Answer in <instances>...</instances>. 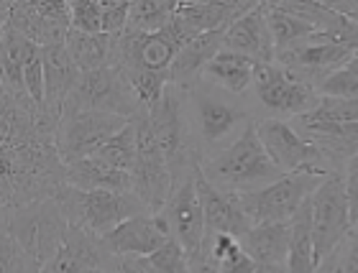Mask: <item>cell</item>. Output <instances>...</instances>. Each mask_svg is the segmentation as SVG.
Segmentation results:
<instances>
[{
  "instance_id": "cell-1",
  "label": "cell",
  "mask_w": 358,
  "mask_h": 273,
  "mask_svg": "<svg viewBox=\"0 0 358 273\" xmlns=\"http://www.w3.org/2000/svg\"><path fill=\"white\" fill-rule=\"evenodd\" d=\"M0 202L3 209L52 200L67 186L59 123L29 95L0 89Z\"/></svg>"
},
{
  "instance_id": "cell-2",
  "label": "cell",
  "mask_w": 358,
  "mask_h": 273,
  "mask_svg": "<svg viewBox=\"0 0 358 273\" xmlns=\"http://www.w3.org/2000/svg\"><path fill=\"white\" fill-rule=\"evenodd\" d=\"M200 169L217 189L233 194L254 192V189H262L284 177L282 169L271 161V156L266 154V148L259 138L256 120H251L241 131L231 146L202 156Z\"/></svg>"
},
{
  "instance_id": "cell-3",
  "label": "cell",
  "mask_w": 358,
  "mask_h": 273,
  "mask_svg": "<svg viewBox=\"0 0 358 273\" xmlns=\"http://www.w3.org/2000/svg\"><path fill=\"white\" fill-rule=\"evenodd\" d=\"M187 105H189L187 89L177 87V84H166L164 95L146 110L149 131L159 143V148L164 151L166 163L172 169L174 186L182 184L185 179L194 177L197 166L202 163V151L194 143Z\"/></svg>"
},
{
  "instance_id": "cell-4",
  "label": "cell",
  "mask_w": 358,
  "mask_h": 273,
  "mask_svg": "<svg viewBox=\"0 0 358 273\" xmlns=\"http://www.w3.org/2000/svg\"><path fill=\"white\" fill-rule=\"evenodd\" d=\"M0 233H8L38 266L46 268L64 245L69 220L57 197H52V200H41L26 207L3 209Z\"/></svg>"
},
{
  "instance_id": "cell-5",
  "label": "cell",
  "mask_w": 358,
  "mask_h": 273,
  "mask_svg": "<svg viewBox=\"0 0 358 273\" xmlns=\"http://www.w3.org/2000/svg\"><path fill=\"white\" fill-rule=\"evenodd\" d=\"M57 202L67 214L69 225L83 228L100 237L113 233L131 217L149 212L146 205L134 192H108V189L83 192V189H75L69 184L62 186V192L57 194Z\"/></svg>"
},
{
  "instance_id": "cell-6",
  "label": "cell",
  "mask_w": 358,
  "mask_h": 273,
  "mask_svg": "<svg viewBox=\"0 0 358 273\" xmlns=\"http://www.w3.org/2000/svg\"><path fill=\"white\" fill-rule=\"evenodd\" d=\"M328 174L317 171H302V174H284L279 182L254 189V192L238 194L241 207L246 209L254 225H268V222H292L297 217L310 197L317 192L322 179Z\"/></svg>"
},
{
  "instance_id": "cell-7",
  "label": "cell",
  "mask_w": 358,
  "mask_h": 273,
  "mask_svg": "<svg viewBox=\"0 0 358 273\" xmlns=\"http://www.w3.org/2000/svg\"><path fill=\"white\" fill-rule=\"evenodd\" d=\"M6 23L41 49L64 44L72 31V8L64 0H8L0 3Z\"/></svg>"
},
{
  "instance_id": "cell-8",
  "label": "cell",
  "mask_w": 358,
  "mask_h": 273,
  "mask_svg": "<svg viewBox=\"0 0 358 273\" xmlns=\"http://www.w3.org/2000/svg\"><path fill=\"white\" fill-rule=\"evenodd\" d=\"M80 110H97L110 112V115H123V118H136L143 110V105L136 97L126 74L118 67H103L83 74L77 89L67 100L64 115Z\"/></svg>"
},
{
  "instance_id": "cell-9",
  "label": "cell",
  "mask_w": 358,
  "mask_h": 273,
  "mask_svg": "<svg viewBox=\"0 0 358 273\" xmlns=\"http://www.w3.org/2000/svg\"><path fill=\"white\" fill-rule=\"evenodd\" d=\"M254 92L268 118H302L320 105V92L310 82L299 80L282 64H259L254 72Z\"/></svg>"
},
{
  "instance_id": "cell-10",
  "label": "cell",
  "mask_w": 358,
  "mask_h": 273,
  "mask_svg": "<svg viewBox=\"0 0 358 273\" xmlns=\"http://www.w3.org/2000/svg\"><path fill=\"white\" fill-rule=\"evenodd\" d=\"M187 95H189V123L200 146L215 148L238 126L246 128L251 123V112L243 105L220 95L215 87H205V82H197L192 89H187Z\"/></svg>"
},
{
  "instance_id": "cell-11",
  "label": "cell",
  "mask_w": 358,
  "mask_h": 273,
  "mask_svg": "<svg viewBox=\"0 0 358 273\" xmlns=\"http://www.w3.org/2000/svg\"><path fill=\"white\" fill-rule=\"evenodd\" d=\"M351 207L345 194L343 174H328L313 194V237L315 260L320 266L351 230Z\"/></svg>"
},
{
  "instance_id": "cell-12",
  "label": "cell",
  "mask_w": 358,
  "mask_h": 273,
  "mask_svg": "<svg viewBox=\"0 0 358 273\" xmlns=\"http://www.w3.org/2000/svg\"><path fill=\"white\" fill-rule=\"evenodd\" d=\"M138 123V158L131 171L134 177V194L146 205L151 214L162 212L174 192V177L172 169L166 163L164 151L159 148L149 131V118H146V108L136 115Z\"/></svg>"
},
{
  "instance_id": "cell-13",
  "label": "cell",
  "mask_w": 358,
  "mask_h": 273,
  "mask_svg": "<svg viewBox=\"0 0 358 273\" xmlns=\"http://www.w3.org/2000/svg\"><path fill=\"white\" fill-rule=\"evenodd\" d=\"M256 128L266 154L282 169V174H302V171L333 174L325 156L310 140L302 138L292 123L282 118H262L256 120Z\"/></svg>"
},
{
  "instance_id": "cell-14",
  "label": "cell",
  "mask_w": 358,
  "mask_h": 273,
  "mask_svg": "<svg viewBox=\"0 0 358 273\" xmlns=\"http://www.w3.org/2000/svg\"><path fill=\"white\" fill-rule=\"evenodd\" d=\"M131 120L134 118H123V115H110V112L97 110L67 112L59 123V151L64 163L95 156Z\"/></svg>"
},
{
  "instance_id": "cell-15",
  "label": "cell",
  "mask_w": 358,
  "mask_h": 273,
  "mask_svg": "<svg viewBox=\"0 0 358 273\" xmlns=\"http://www.w3.org/2000/svg\"><path fill=\"white\" fill-rule=\"evenodd\" d=\"M353 54H356V49H351V46L328 41L320 34H315L305 44L294 46V49L284 54H276V64L287 67L289 72L297 74L299 80L310 82L317 89L330 74L343 69Z\"/></svg>"
},
{
  "instance_id": "cell-16",
  "label": "cell",
  "mask_w": 358,
  "mask_h": 273,
  "mask_svg": "<svg viewBox=\"0 0 358 273\" xmlns=\"http://www.w3.org/2000/svg\"><path fill=\"white\" fill-rule=\"evenodd\" d=\"M162 214L166 217L172 235L189 256H197L205 245L208 237V228H205V209H202L200 192L194 184V177L185 179L182 184L174 186L172 197L166 202V207L162 209Z\"/></svg>"
},
{
  "instance_id": "cell-17",
  "label": "cell",
  "mask_w": 358,
  "mask_h": 273,
  "mask_svg": "<svg viewBox=\"0 0 358 273\" xmlns=\"http://www.w3.org/2000/svg\"><path fill=\"white\" fill-rule=\"evenodd\" d=\"M194 184H197V192H200L202 209H205V228H208V237L213 235H233V237H243L248 230L254 228L251 217L246 214V209L241 207L238 194L223 192L217 189L213 182H210L202 169L197 166L194 171Z\"/></svg>"
},
{
  "instance_id": "cell-18",
  "label": "cell",
  "mask_w": 358,
  "mask_h": 273,
  "mask_svg": "<svg viewBox=\"0 0 358 273\" xmlns=\"http://www.w3.org/2000/svg\"><path fill=\"white\" fill-rule=\"evenodd\" d=\"M118 256L105 245L100 235H92L87 230L69 225V233L64 237V245L59 248L57 258L44 268L46 273H85L92 268L115 271Z\"/></svg>"
},
{
  "instance_id": "cell-19",
  "label": "cell",
  "mask_w": 358,
  "mask_h": 273,
  "mask_svg": "<svg viewBox=\"0 0 358 273\" xmlns=\"http://www.w3.org/2000/svg\"><path fill=\"white\" fill-rule=\"evenodd\" d=\"M172 237V228H169L164 214L146 212L118 225L103 240L113 251V256H143L146 258L151 253H157Z\"/></svg>"
},
{
  "instance_id": "cell-20",
  "label": "cell",
  "mask_w": 358,
  "mask_h": 273,
  "mask_svg": "<svg viewBox=\"0 0 358 273\" xmlns=\"http://www.w3.org/2000/svg\"><path fill=\"white\" fill-rule=\"evenodd\" d=\"M223 49L243 54L248 59H254L256 64H274L276 46L271 29H268L266 3H256L246 15H241L233 26H228Z\"/></svg>"
},
{
  "instance_id": "cell-21",
  "label": "cell",
  "mask_w": 358,
  "mask_h": 273,
  "mask_svg": "<svg viewBox=\"0 0 358 273\" xmlns=\"http://www.w3.org/2000/svg\"><path fill=\"white\" fill-rule=\"evenodd\" d=\"M292 126L325 156L333 174H343L348 161L358 156V123H313L297 118Z\"/></svg>"
},
{
  "instance_id": "cell-22",
  "label": "cell",
  "mask_w": 358,
  "mask_h": 273,
  "mask_svg": "<svg viewBox=\"0 0 358 273\" xmlns=\"http://www.w3.org/2000/svg\"><path fill=\"white\" fill-rule=\"evenodd\" d=\"M44 74H46V100L44 110L52 115L57 123L64 118V108L72 92L77 89L83 72L75 64V59L69 57L67 46H46L44 49Z\"/></svg>"
},
{
  "instance_id": "cell-23",
  "label": "cell",
  "mask_w": 358,
  "mask_h": 273,
  "mask_svg": "<svg viewBox=\"0 0 358 273\" xmlns=\"http://www.w3.org/2000/svg\"><path fill=\"white\" fill-rule=\"evenodd\" d=\"M225 31L228 29L208 31V34L189 38L182 46V52L177 54L172 69H169V84H177L182 89H192L197 82H202L200 77L205 74L208 64L223 52Z\"/></svg>"
},
{
  "instance_id": "cell-24",
  "label": "cell",
  "mask_w": 358,
  "mask_h": 273,
  "mask_svg": "<svg viewBox=\"0 0 358 273\" xmlns=\"http://www.w3.org/2000/svg\"><path fill=\"white\" fill-rule=\"evenodd\" d=\"M67 184L83 192H134V177L131 171H120L110 163L100 161L95 156L80 158V161L67 163Z\"/></svg>"
},
{
  "instance_id": "cell-25",
  "label": "cell",
  "mask_w": 358,
  "mask_h": 273,
  "mask_svg": "<svg viewBox=\"0 0 358 273\" xmlns=\"http://www.w3.org/2000/svg\"><path fill=\"white\" fill-rule=\"evenodd\" d=\"M256 3H228V0H215V3H179L177 15L182 18L187 29L194 36L208 34V31L228 29L238 21L241 15H246Z\"/></svg>"
},
{
  "instance_id": "cell-26",
  "label": "cell",
  "mask_w": 358,
  "mask_h": 273,
  "mask_svg": "<svg viewBox=\"0 0 358 273\" xmlns=\"http://www.w3.org/2000/svg\"><path fill=\"white\" fill-rule=\"evenodd\" d=\"M292 245V222H268L254 225L241 237V248L262 266V263H287Z\"/></svg>"
},
{
  "instance_id": "cell-27",
  "label": "cell",
  "mask_w": 358,
  "mask_h": 273,
  "mask_svg": "<svg viewBox=\"0 0 358 273\" xmlns=\"http://www.w3.org/2000/svg\"><path fill=\"white\" fill-rule=\"evenodd\" d=\"M254 59H248L243 54L236 52H220L215 59L210 61L208 69H205V77L215 82L217 87L231 92V95H243L251 84H254V72H256Z\"/></svg>"
},
{
  "instance_id": "cell-28",
  "label": "cell",
  "mask_w": 358,
  "mask_h": 273,
  "mask_svg": "<svg viewBox=\"0 0 358 273\" xmlns=\"http://www.w3.org/2000/svg\"><path fill=\"white\" fill-rule=\"evenodd\" d=\"M289 273H315V237H313V197L302 205L297 217L292 220V245L289 258H287Z\"/></svg>"
},
{
  "instance_id": "cell-29",
  "label": "cell",
  "mask_w": 358,
  "mask_h": 273,
  "mask_svg": "<svg viewBox=\"0 0 358 273\" xmlns=\"http://www.w3.org/2000/svg\"><path fill=\"white\" fill-rule=\"evenodd\" d=\"M69 57L75 59L80 72H95V69L110 67L113 61V36L108 34H83V31H69L67 41Z\"/></svg>"
},
{
  "instance_id": "cell-30",
  "label": "cell",
  "mask_w": 358,
  "mask_h": 273,
  "mask_svg": "<svg viewBox=\"0 0 358 273\" xmlns=\"http://www.w3.org/2000/svg\"><path fill=\"white\" fill-rule=\"evenodd\" d=\"M266 18H268V29H271V36H274L276 54H284L294 49V46L305 44L317 34L315 26H310L307 21L297 18V15L287 13L276 3H266Z\"/></svg>"
},
{
  "instance_id": "cell-31",
  "label": "cell",
  "mask_w": 358,
  "mask_h": 273,
  "mask_svg": "<svg viewBox=\"0 0 358 273\" xmlns=\"http://www.w3.org/2000/svg\"><path fill=\"white\" fill-rule=\"evenodd\" d=\"M177 8L179 3H174V0H138V3H131L128 29L138 31V34L164 31L177 18Z\"/></svg>"
},
{
  "instance_id": "cell-32",
  "label": "cell",
  "mask_w": 358,
  "mask_h": 273,
  "mask_svg": "<svg viewBox=\"0 0 358 273\" xmlns=\"http://www.w3.org/2000/svg\"><path fill=\"white\" fill-rule=\"evenodd\" d=\"M95 158L110 163L120 171H134L136 158H138V123L136 118L128 123L120 133L113 135L100 151L95 154Z\"/></svg>"
},
{
  "instance_id": "cell-33",
  "label": "cell",
  "mask_w": 358,
  "mask_h": 273,
  "mask_svg": "<svg viewBox=\"0 0 358 273\" xmlns=\"http://www.w3.org/2000/svg\"><path fill=\"white\" fill-rule=\"evenodd\" d=\"M302 118L313 120V123H358V97L356 100L320 97V105Z\"/></svg>"
},
{
  "instance_id": "cell-34",
  "label": "cell",
  "mask_w": 358,
  "mask_h": 273,
  "mask_svg": "<svg viewBox=\"0 0 358 273\" xmlns=\"http://www.w3.org/2000/svg\"><path fill=\"white\" fill-rule=\"evenodd\" d=\"M0 273H44L8 233H0Z\"/></svg>"
},
{
  "instance_id": "cell-35",
  "label": "cell",
  "mask_w": 358,
  "mask_h": 273,
  "mask_svg": "<svg viewBox=\"0 0 358 273\" xmlns=\"http://www.w3.org/2000/svg\"><path fill=\"white\" fill-rule=\"evenodd\" d=\"M154 268V273H189L192 268V256L177 243V240H166L157 253L146 256Z\"/></svg>"
},
{
  "instance_id": "cell-36",
  "label": "cell",
  "mask_w": 358,
  "mask_h": 273,
  "mask_svg": "<svg viewBox=\"0 0 358 273\" xmlns=\"http://www.w3.org/2000/svg\"><path fill=\"white\" fill-rule=\"evenodd\" d=\"M72 8V29L83 34H103V3L95 0H75Z\"/></svg>"
},
{
  "instance_id": "cell-37",
  "label": "cell",
  "mask_w": 358,
  "mask_h": 273,
  "mask_svg": "<svg viewBox=\"0 0 358 273\" xmlns=\"http://www.w3.org/2000/svg\"><path fill=\"white\" fill-rule=\"evenodd\" d=\"M23 82H26V92H29L31 100L44 108V100H46L44 49H41L36 57H31V59L26 61V67H23Z\"/></svg>"
},
{
  "instance_id": "cell-38",
  "label": "cell",
  "mask_w": 358,
  "mask_h": 273,
  "mask_svg": "<svg viewBox=\"0 0 358 273\" xmlns=\"http://www.w3.org/2000/svg\"><path fill=\"white\" fill-rule=\"evenodd\" d=\"M320 97H336V100H356L358 97V80L345 69H338L317 87Z\"/></svg>"
},
{
  "instance_id": "cell-39",
  "label": "cell",
  "mask_w": 358,
  "mask_h": 273,
  "mask_svg": "<svg viewBox=\"0 0 358 273\" xmlns=\"http://www.w3.org/2000/svg\"><path fill=\"white\" fill-rule=\"evenodd\" d=\"M131 3H103V34L118 36L128 29Z\"/></svg>"
},
{
  "instance_id": "cell-40",
  "label": "cell",
  "mask_w": 358,
  "mask_h": 273,
  "mask_svg": "<svg viewBox=\"0 0 358 273\" xmlns=\"http://www.w3.org/2000/svg\"><path fill=\"white\" fill-rule=\"evenodd\" d=\"M345 194H348V207H351V222H358V156H353L343 171Z\"/></svg>"
},
{
  "instance_id": "cell-41",
  "label": "cell",
  "mask_w": 358,
  "mask_h": 273,
  "mask_svg": "<svg viewBox=\"0 0 358 273\" xmlns=\"http://www.w3.org/2000/svg\"><path fill=\"white\" fill-rule=\"evenodd\" d=\"M343 253L345 273H358V222H353L348 235L343 237V243L338 245Z\"/></svg>"
},
{
  "instance_id": "cell-42",
  "label": "cell",
  "mask_w": 358,
  "mask_h": 273,
  "mask_svg": "<svg viewBox=\"0 0 358 273\" xmlns=\"http://www.w3.org/2000/svg\"><path fill=\"white\" fill-rule=\"evenodd\" d=\"M217 266H220V273H256L259 263H256L246 251H241V253H236L233 258L217 263Z\"/></svg>"
},
{
  "instance_id": "cell-43",
  "label": "cell",
  "mask_w": 358,
  "mask_h": 273,
  "mask_svg": "<svg viewBox=\"0 0 358 273\" xmlns=\"http://www.w3.org/2000/svg\"><path fill=\"white\" fill-rule=\"evenodd\" d=\"M113 273H154V268H151L149 258H143V256H118Z\"/></svg>"
},
{
  "instance_id": "cell-44",
  "label": "cell",
  "mask_w": 358,
  "mask_h": 273,
  "mask_svg": "<svg viewBox=\"0 0 358 273\" xmlns=\"http://www.w3.org/2000/svg\"><path fill=\"white\" fill-rule=\"evenodd\" d=\"M189 273H220V266H217V260L213 258L205 248H202V251L192 258V268H189Z\"/></svg>"
},
{
  "instance_id": "cell-45",
  "label": "cell",
  "mask_w": 358,
  "mask_h": 273,
  "mask_svg": "<svg viewBox=\"0 0 358 273\" xmlns=\"http://www.w3.org/2000/svg\"><path fill=\"white\" fill-rule=\"evenodd\" d=\"M315 273H345V263H343V253H341V248H336V251L330 253L328 258L317 266Z\"/></svg>"
},
{
  "instance_id": "cell-46",
  "label": "cell",
  "mask_w": 358,
  "mask_h": 273,
  "mask_svg": "<svg viewBox=\"0 0 358 273\" xmlns=\"http://www.w3.org/2000/svg\"><path fill=\"white\" fill-rule=\"evenodd\" d=\"M328 6L333 10H338L341 15L351 18V21L358 23V0H328Z\"/></svg>"
},
{
  "instance_id": "cell-47",
  "label": "cell",
  "mask_w": 358,
  "mask_h": 273,
  "mask_svg": "<svg viewBox=\"0 0 358 273\" xmlns=\"http://www.w3.org/2000/svg\"><path fill=\"white\" fill-rule=\"evenodd\" d=\"M256 273H289L287 263H262L256 268Z\"/></svg>"
},
{
  "instance_id": "cell-48",
  "label": "cell",
  "mask_w": 358,
  "mask_h": 273,
  "mask_svg": "<svg viewBox=\"0 0 358 273\" xmlns=\"http://www.w3.org/2000/svg\"><path fill=\"white\" fill-rule=\"evenodd\" d=\"M85 273H113V271H105V268H92V271H85Z\"/></svg>"
},
{
  "instance_id": "cell-49",
  "label": "cell",
  "mask_w": 358,
  "mask_h": 273,
  "mask_svg": "<svg viewBox=\"0 0 358 273\" xmlns=\"http://www.w3.org/2000/svg\"><path fill=\"white\" fill-rule=\"evenodd\" d=\"M44 273H46V271H44Z\"/></svg>"
}]
</instances>
